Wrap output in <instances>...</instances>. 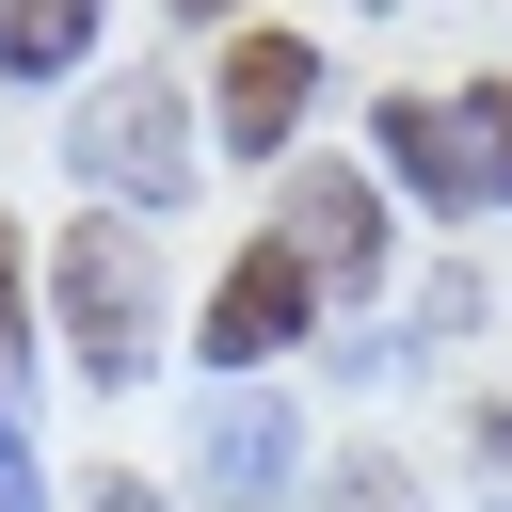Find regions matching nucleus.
<instances>
[{
  "label": "nucleus",
  "instance_id": "1",
  "mask_svg": "<svg viewBox=\"0 0 512 512\" xmlns=\"http://www.w3.org/2000/svg\"><path fill=\"white\" fill-rule=\"evenodd\" d=\"M48 272H64V352H80L96 384H128V368L160 352V256L128 240V208L64 224V240H48Z\"/></svg>",
  "mask_w": 512,
  "mask_h": 512
},
{
  "label": "nucleus",
  "instance_id": "2",
  "mask_svg": "<svg viewBox=\"0 0 512 512\" xmlns=\"http://www.w3.org/2000/svg\"><path fill=\"white\" fill-rule=\"evenodd\" d=\"M80 176H96V208H176L192 192V128H176V80H112L80 128Z\"/></svg>",
  "mask_w": 512,
  "mask_h": 512
},
{
  "label": "nucleus",
  "instance_id": "3",
  "mask_svg": "<svg viewBox=\"0 0 512 512\" xmlns=\"http://www.w3.org/2000/svg\"><path fill=\"white\" fill-rule=\"evenodd\" d=\"M368 144H384V176H400L432 224H480V208H496V160H480V112H464V96H384Z\"/></svg>",
  "mask_w": 512,
  "mask_h": 512
},
{
  "label": "nucleus",
  "instance_id": "4",
  "mask_svg": "<svg viewBox=\"0 0 512 512\" xmlns=\"http://www.w3.org/2000/svg\"><path fill=\"white\" fill-rule=\"evenodd\" d=\"M288 256H304L320 304H352V288L384 272V192H368L352 160H304V176H288Z\"/></svg>",
  "mask_w": 512,
  "mask_h": 512
},
{
  "label": "nucleus",
  "instance_id": "5",
  "mask_svg": "<svg viewBox=\"0 0 512 512\" xmlns=\"http://www.w3.org/2000/svg\"><path fill=\"white\" fill-rule=\"evenodd\" d=\"M304 320H320L304 256H288V240H256V256H240V272L208 288V368H224V384H256V368H272V352H288Z\"/></svg>",
  "mask_w": 512,
  "mask_h": 512
},
{
  "label": "nucleus",
  "instance_id": "6",
  "mask_svg": "<svg viewBox=\"0 0 512 512\" xmlns=\"http://www.w3.org/2000/svg\"><path fill=\"white\" fill-rule=\"evenodd\" d=\"M288 480H304V416L272 384H208V496L224 512H272Z\"/></svg>",
  "mask_w": 512,
  "mask_h": 512
},
{
  "label": "nucleus",
  "instance_id": "7",
  "mask_svg": "<svg viewBox=\"0 0 512 512\" xmlns=\"http://www.w3.org/2000/svg\"><path fill=\"white\" fill-rule=\"evenodd\" d=\"M304 96H320V48H304V32H240V48H224V144H240V160H272V144L304 128Z\"/></svg>",
  "mask_w": 512,
  "mask_h": 512
},
{
  "label": "nucleus",
  "instance_id": "8",
  "mask_svg": "<svg viewBox=\"0 0 512 512\" xmlns=\"http://www.w3.org/2000/svg\"><path fill=\"white\" fill-rule=\"evenodd\" d=\"M112 0H0V80H80Z\"/></svg>",
  "mask_w": 512,
  "mask_h": 512
},
{
  "label": "nucleus",
  "instance_id": "9",
  "mask_svg": "<svg viewBox=\"0 0 512 512\" xmlns=\"http://www.w3.org/2000/svg\"><path fill=\"white\" fill-rule=\"evenodd\" d=\"M320 512H416V480L368 448V464H336V480H320Z\"/></svg>",
  "mask_w": 512,
  "mask_h": 512
},
{
  "label": "nucleus",
  "instance_id": "10",
  "mask_svg": "<svg viewBox=\"0 0 512 512\" xmlns=\"http://www.w3.org/2000/svg\"><path fill=\"white\" fill-rule=\"evenodd\" d=\"M32 400V304H16V256H0V416Z\"/></svg>",
  "mask_w": 512,
  "mask_h": 512
},
{
  "label": "nucleus",
  "instance_id": "11",
  "mask_svg": "<svg viewBox=\"0 0 512 512\" xmlns=\"http://www.w3.org/2000/svg\"><path fill=\"white\" fill-rule=\"evenodd\" d=\"M464 112H480V160H496V208H512V80H480Z\"/></svg>",
  "mask_w": 512,
  "mask_h": 512
},
{
  "label": "nucleus",
  "instance_id": "12",
  "mask_svg": "<svg viewBox=\"0 0 512 512\" xmlns=\"http://www.w3.org/2000/svg\"><path fill=\"white\" fill-rule=\"evenodd\" d=\"M0 512H48V480H32V416H0Z\"/></svg>",
  "mask_w": 512,
  "mask_h": 512
},
{
  "label": "nucleus",
  "instance_id": "13",
  "mask_svg": "<svg viewBox=\"0 0 512 512\" xmlns=\"http://www.w3.org/2000/svg\"><path fill=\"white\" fill-rule=\"evenodd\" d=\"M96 512H160V496H144V480H96Z\"/></svg>",
  "mask_w": 512,
  "mask_h": 512
},
{
  "label": "nucleus",
  "instance_id": "14",
  "mask_svg": "<svg viewBox=\"0 0 512 512\" xmlns=\"http://www.w3.org/2000/svg\"><path fill=\"white\" fill-rule=\"evenodd\" d=\"M176 16H240V0H176Z\"/></svg>",
  "mask_w": 512,
  "mask_h": 512
},
{
  "label": "nucleus",
  "instance_id": "15",
  "mask_svg": "<svg viewBox=\"0 0 512 512\" xmlns=\"http://www.w3.org/2000/svg\"><path fill=\"white\" fill-rule=\"evenodd\" d=\"M368 16H384V0H368Z\"/></svg>",
  "mask_w": 512,
  "mask_h": 512
}]
</instances>
